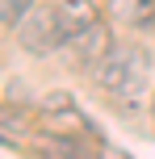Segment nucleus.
I'll list each match as a JSON object with an SVG mask.
<instances>
[{
	"instance_id": "nucleus-6",
	"label": "nucleus",
	"mask_w": 155,
	"mask_h": 159,
	"mask_svg": "<svg viewBox=\"0 0 155 159\" xmlns=\"http://www.w3.org/2000/svg\"><path fill=\"white\" fill-rule=\"evenodd\" d=\"M42 117L59 121V126H63V121H80V117H75V105H71V96H67V92H50L46 101H42Z\"/></svg>"
},
{
	"instance_id": "nucleus-5",
	"label": "nucleus",
	"mask_w": 155,
	"mask_h": 159,
	"mask_svg": "<svg viewBox=\"0 0 155 159\" xmlns=\"http://www.w3.org/2000/svg\"><path fill=\"white\" fill-rule=\"evenodd\" d=\"M105 13L126 30H155V0H109Z\"/></svg>"
},
{
	"instance_id": "nucleus-3",
	"label": "nucleus",
	"mask_w": 155,
	"mask_h": 159,
	"mask_svg": "<svg viewBox=\"0 0 155 159\" xmlns=\"http://www.w3.org/2000/svg\"><path fill=\"white\" fill-rule=\"evenodd\" d=\"M113 46H117V42H113V34H109V25H105V21H97V25H88L84 34H75V38L67 42L63 50H67V55H71L80 67H88V71H92V67H97Z\"/></svg>"
},
{
	"instance_id": "nucleus-2",
	"label": "nucleus",
	"mask_w": 155,
	"mask_h": 159,
	"mask_svg": "<svg viewBox=\"0 0 155 159\" xmlns=\"http://www.w3.org/2000/svg\"><path fill=\"white\" fill-rule=\"evenodd\" d=\"M17 42H21V50L34 55V59H46V55H55V50H63L67 34H63V25H59L55 4H34V13L17 25Z\"/></svg>"
},
{
	"instance_id": "nucleus-8",
	"label": "nucleus",
	"mask_w": 155,
	"mask_h": 159,
	"mask_svg": "<svg viewBox=\"0 0 155 159\" xmlns=\"http://www.w3.org/2000/svg\"><path fill=\"white\" fill-rule=\"evenodd\" d=\"M151 126H155V92H151Z\"/></svg>"
},
{
	"instance_id": "nucleus-1",
	"label": "nucleus",
	"mask_w": 155,
	"mask_h": 159,
	"mask_svg": "<svg viewBox=\"0 0 155 159\" xmlns=\"http://www.w3.org/2000/svg\"><path fill=\"white\" fill-rule=\"evenodd\" d=\"M92 80L105 96H113L122 109H139V96L151 80V55L147 46H113L97 67H92Z\"/></svg>"
},
{
	"instance_id": "nucleus-4",
	"label": "nucleus",
	"mask_w": 155,
	"mask_h": 159,
	"mask_svg": "<svg viewBox=\"0 0 155 159\" xmlns=\"http://www.w3.org/2000/svg\"><path fill=\"white\" fill-rule=\"evenodd\" d=\"M55 13H59V25H63L67 42H71L75 34H84L88 25H97L105 8H101L97 0H55Z\"/></svg>"
},
{
	"instance_id": "nucleus-7",
	"label": "nucleus",
	"mask_w": 155,
	"mask_h": 159,
	"mask_svg": "<svg viewBox=\"0 0 155 159\" xmlns=\"http://www.w3.org/2000/svg\"><path fill=\"white\" fill-rule=\"evenodd\" d=\"M30 13H34V0H0V25L4 30H17Z\"/></svg>"
}]
</instances>
